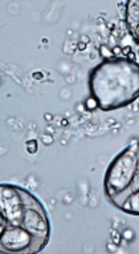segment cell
Returning <instances> with one entry per match:
<instances>
[{
  "instance_id": "6da1fadb",
  "label": "cell",
  "mask_w": 139,
  "mask_h": 254,
  "mask_svg": "<svg viewBox=\"0 0 139 254\" xmlns=\"http://www.w3.org/2000/svg\"><path fill=\"white\" fill-rule=\"evenodd\" d=\"M88 84L101 111L129 107L139 97V64L130 58L105 59L89 72Z\"/></svg>"
},
{
  "instance_id": "7a4b0ae2",
  "label": "cell",
  "mask_w": 139,
  "mask_h": 254,
  "mask_svg": "<svg viewBox=\"0 0 139 254\" xmlns=\"http://www.w3.org/2000/svg\"><path fill=\"white\" fill-rule=\"evenodd\" d=\"M137 167V141L115 156L105 173L103 190L107 200L131 188Z\"/></svg>"
},
{
  "instance_id": "3957f363",
  "label": "cell",
  "mask_w": 139,
  "mask_h": 254,
  "mask_svg": "<svg viewBox=\"0 0 139 254\" xmlns=\"http://www.w3.org/2000/svg\"><path fill=\"white\" fill-rule=\"evenodd\" d=\"M1 249L7 253L32 254L39 253L44 249L48 240L35 237L23 226L7 225L4 230L0 232Z\"/></svg>"
},
{
  "instance_id": "277c9868",
  "label": "cell",
  "mask_w": 139,
  "mask_h": 254,
  "mask_svg": "<svg viewBox=\"0 0 139 254\" xmlns=\"http://www.w3.org/2000/svg\"><path fill=\"white\" fill-rule=\"evenodd\" d=\"M25 205L17 185L3 184L0 188V210L9 225L21 226L24 218Z\"/></svg>"
},
{
  "instance_id": "5b68a950",
  "label": "cell",
  "mask_w": 139,
  "mask_h": 254,
  "mask_svg": "<svg viewBox=\"0 0 139 254\" xmlns=\"http://www.w3.org/2000/svg\"><path fill=\"white\" fill-rule=\"evenodd\" d=\"M21 226L28 230L35 237L45 238L49 241L50 237V221L46 213V209L43 202H39L35 206H28L25 209L24 218Z\"/></svg>"
},
{
  "instance_id": "8992f818",
  "label": "cell",
  "mask_w": 139,
  "mask_h": 254,
  "mask_svg": "<svg viewBox=\"0 0 139 254\" xmlns=\"http://www.w3.org/2000/svg\"><path fill=\"white\" fill-rule=\"evenodd\" d=\"M126 24L129 31L139 24V0H131L126 3Z\"/></svg>"
},
{
  "instance_id": "52a82bcc",
  "label": "cell",
  "mask_w": 139,
  "mask_h": 254,
  "mask_svg": "<svg viewBox=\"0 0 139 254\" xmlns=\"http://www.w3.org/2000/svg\"><path fill=\"white\" fill-rule=\"evenodd\" d=\"M119 210L131 216H139V190L131 193L123 202L122 206L119 208Z\"/></svg>"
},
{
  "instance_id": "ba28073f",
  "label": "cell",
  "mask_w": 139,
  "mask_h": 254,
  "mask_svg": "<svg viewBox=\"0 0 139 254\" xmlns=\"http://www.w3.org/2000/svg\"><path fill=\"white\" fill-rule=\"evenodd\" d=\"M131 190H133V192L139 190V158H137V167H135L134 180H133V183H131Z\"/></svg>"
},
{
  "instance_id": "9c48e42d",
  "label": "cell",
  "mask_w": 139,
  "mask_h": 254,
  "mask_svg": "<svg viewBox=\"0 0 139 254\" xmlns=\"http://www.w3.org/2000/svg\"><path fill=\"white\" fill-rule=\"evenodd\" d=\"M27 150H28L29 153H36L37 152L36 140H29V141H27Z\"/></svg>"
},
{
  "instance_id": "30bf717a",
  "label": "cell",
  "mask_w": 139,
  "mask_h": 254,
  "mask_svg": "<svg viewBox=\"0 0 139 254\" xmlns=\"http://www.w3.org/2000/svg\"><path fill=\"white\" fill-rule=\"evenodd\" d=\"M85 105H86V108H88V109H94L95 107H98V104H97V101H95L94 99H93V97H89V99L86 100Z\"/></svg>"
},
{
  "instance_id": "8fae6325",
  "label": "cell",
  "mask_w": 139,
  "mask_h": 254,
  "mask_svg": "<svg viewBox=\"0 0 139 254\" xmlns=\"http://www.w3.org/2000/svg\"><path fill=\"white\" fill-rule=\"evenodd\" d=\"M130 34H131V36H133V38H134L135 42H137V44H138V46H139V24L137 25V27H135V28L131 29V31H130Z\"/></svg>"
}]
</instances>
